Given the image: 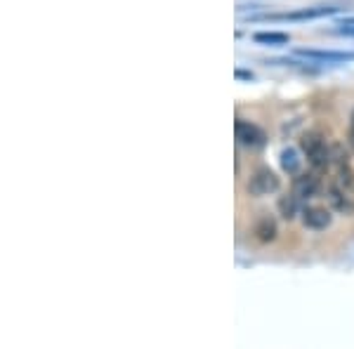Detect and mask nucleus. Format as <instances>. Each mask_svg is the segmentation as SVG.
<instances>
[{"label": "nucleus", "mask_w": 354, "mask_h": 349, "mask_svg": "<svg viewBox=\"0 0 354 349\" xmlns=\"http://www.w3.org/2000/svg\"><path fill=\"white\" fill-rule=\"evenodd\" d=\"M300 149L305 151L307 161H310L314 168L324 170L330 165V158H333V149L326 147V142H324V137L319 133H305L300 140Z\"/></svg>", "instance_id": "obj_1"}, {"label": "nucleus", "mask_w": 354, "mask_h": 349, "mask_svg": "<svg viewBox=\"0 0 354 349\" xmlns=\"http://www.w3.org/2000/svg\"><path fill=\"white\" fill-rule=\"evenodd\" d=\"M342 8H333V5H319V8H305L298 12H283V15H260L248 17V21H305V19H319V17L338 15Z\"/></svg>", "instance_id": "obj_2"}, {"label": "nucleus", "mask_w": 354, "mask_h": 349, "mask_svg": "<svg viewBox=\"0 0 354 349\" xmlns=\"http://www.w3.org/2000/svg\"><path fill=\"white\" fill-rule=\"evenodd\" d=\"M279 187H281V182H279V177L270 168H258L248 180L245 189H248L250 196H267V194L279 191Z\"/></svg>", "instance_id": "obj_3"}, {"label": "nucleus", "mask_w": 354, "mask_h": 349, "mask_svg": "<svg viewBox=\"0 0 354 349\" xmlns=\"http://www.w3.org/2000/svg\"><path fill=\"white\" fill-rule=\"evenodd\" d=\"M234 133H236V142L241 147H248V149H262L267 144V135L262 133L258 125L243 121V118H236L234 121Z\"/></svg>", "instance_id": "obj_4"}, {"label": "nucleus", "mask_w": 354, "mask_h": 349, "mask_svg": "<svg viewBox=\"0 0 354 349\" xmlns=\"http://www.w3.org/2000/svg\"><path fill=\"white\" fill-rule=\"evenodd\" d=\"M330 165H335V173H338L340 187H345L347 191H352V189H354V173L350 168V161H347V153L342 151L340 144L333 147V158H330Z\"/></svg>", "instance_id": "obj_5"}, {"label": "nucleus", "mask_w": 354, "mask_h": 349, "mask_svg": "<svg viewBox=\"0 0 354 349\" xmlns=\"http://www.w3.org/2000/svg\"><path fill=\"white\" fill-rule=\"evenodd\" d=\"M322 191V182H319L317 175H295L293 180V194L300 198V201H310V198L319 196Z\"/></svg>", "instance_id": "obj_6"}, {"label": "nucleus", "mask_w": 354, "mask_h": 349, "mask_svg": "<svg viewBox=\"0 0 354 349\" xmlns=\"http://www.w3.org/2000/svg\"><path fill=\"white\" fill-rule=\"evenodd\" d=\"M302 225L307 229H317V232H322V229L330 227V222H333V215H330V210L326 208H317V205H307V208H302Z\"/></svg>", "instance_id": "obj_7"}, {"label": "nucleus", "mask_w": 354, "mask_h": 349, "mask_svg": "<svg viewBox=\"0 0 354 349\" xmlns=\"http://www.w3.org/2000/svg\"><path fill=\"white\" fill-rule=\"evenodd\" d=\"M326 198L330 203V208L340 215H352L354 213V201L345 187H328L326 189Z\"/></svg>", "instance_id": "obj_8"}, {"label": "nucleus", "mask_w": 354, "mask_h": 349, "mask_svg": "<svg viewBox=\"0 0 354 349\" xmlns=\"http://www.w3.org/2000/svg\"><path fill=\"white\" fill-rule=\"evenodd\" d=\"M298 55L312 62H328V64L354 62V53H333V50H298Z\"/></svg>", "instance_id": "obj_9"}, {"label": "nucleus", "mask_w": 354, "mask_h": 349, "mask_svg": "<svg viewBox=\"0 0 354 349\" xmlns=\"http://www.w3.org/2000/svg\"><path fill=\"white\" fill-rule=\"evenodd\" d=\"M281 168H283V173H288V175H298L300 173V168H302V161H300V156H298V151L295 149H283L281 151Z\"/></svg>", "instance_id": "obj_10"}, {"label": "nucleus", "mask_w": 354, "mask_h": 349, "mask_svg": "<svg viewBox=\"0 0 354 349\" xmlns=\"http://www.w3.org/2000/svg\"><path fill=\"white\" fill-rule=\"evenodd\" d=\"M255 236L260 238L262 243H270L277 238V222L272 217H262V220L255 225Z\"/></svg>", "instance_id": "obj_11"}, {"label": "nucleus", "mask_w": 354, "mask_h": 349, "mask_svg": "<svg viewBox=\"0 0 354 349\" xmlns=\"http://www.w3.org/2000/svg\"><path fill=\"white\" fill-rule=\"evenodd\" d=\"M300 210V198L295 196V194H286V196L279 198V213H281L283 220H293L295 215H298Z\"/></svg>", "instance_id": "obj_12"}, {"label": "nucleus", "mask_w": 354, "mask_h": 349, "mask_svg": "<svg viewBox=\"0 0 354 349\" xmlns=\"http://www.w3.org/2000/svg\"><path fill=\"white\" fill-rule=\"evenodd\" d=\"M253 41L260 45H286L290 41V36L288 33H277V31H260L253 36Z\"/></svg>", "instance_id": "obj_13"}, {"label": "nucleus", "mask_w": 354, "mask_h": 349, "mask_svg": "<svg viewBox=\"0 0 354 349\" xmlns=\"http://www.w3.org/2000/svg\"><path fill=\"white\" fill-rule=\"evenodd\" d=\"M234 78H236V81H253L255 73L253 71H245V68H236V71H234Z\"/></svg>", "instance_id": "obj_14"}, {"label": "nucleus", "mask_w": 354, "mask_h": 349, "mask_svg": "<svg viewBox=\"0 0 354 349\" xmlns=\"http://www.w3.org/2000/svg\"><path fill=\"white\" fill-rule=\"evenodd\" d=\"M335 33H338V36H350V38H354V26H338V28H335Z\"/></svg>", "instance_id": "obj_15"}, {"label": "nucleus", "mask_w": 354, "mask_h": 349, "mask_svg": "<svg viewBox=\"0 0 354 349\" xmlns=\"http://www.w3.org/2000/svg\"><path fill=\"white\" fill-rule=\"evenodd\" d=\"M338 26H354V17H345V19H340Z\"/></svg>", "instance_id": "obj_16"}, {"label": "nucleus", "mask_w": 354, "mask_h": 349, "mask_svg": "<svg viewBox=\"0 0 354 349\" xmlns=\"http://www.w3.org/2000/svg\"><path fill=\"white\" fill-rule=\"evenodd\" d=\"M350 137H352V144H354V128H352V135Z\"/></svg>", "instance_id": "obj_17"}, {"label": "nucleus", "mask_w": 354, "mask_h": 349, "mask_svg": "<svg viewBox=\"0 0 354 349\" xmlns=\"http://www.w3.org/2000/svg\"><path fill=\"white\" fill-rule=\"evenodd\" d=\"M352 128H354V113H352Z\"/></svg>", "instance_id": "obj_18"}]
</instances>
